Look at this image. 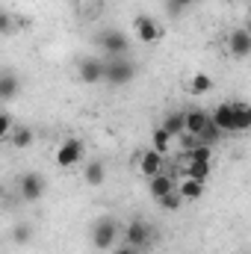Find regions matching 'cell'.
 <instances>
[{"mask_svg":"<svg viewBox=\"0 0 251 254\" xmlns=\"http://www.w3.org/2000/svg\"><path fill=\"white\" fill-rule=\"evenodd\" d=\"M136 172H139L145 181L163 175V172H166V154H160V151H154V148L139 151V157H136Z\"/></svg>","mask_w":251,"mask_h":254,"instance_id":"6da1fadb","label":"cell"},{"mask_svg":"<svg viewBox=\"0 0 251 254\" xmlns=\"http://www.w3.org/2000/svg\"><path fill=\"white\" fill-rule=\"evenodd\" d=\"M116 237H119V225H116V219H98L95 222V228H92V243H95V249H101V252H110L113 246H116Z\"/></svg>","mask_w":251,"mask_h":254,"instance_id":"7a4b0ae2","label":"cell"},{"mask_svg":"<svg viewBox=\"0 0 251 254\" xmlns=\"http://www.w3.org/2000/svg\"><path fill=\"white\" fill-rule=\"evenodd\" d=\"M133 33H136V39L145 42V45H157V42L166 36L163 27H160L151 15H136V18H133Z\"/></svg>","mask_w":251,"mask_h":254,"instance_id":"3957f363","label":"cell"},{"mask_svg":"<svg viewBox=\"0 0 251 254\" xmlns=\"http://www.w3.org/2000/svg\"><path fill=\"white\" fill-rule=\"evenodd\" d=\"M133 77H136V65L130 63L127 57H116V60L107 63V83H113V86H127Z\"/></svg>","mask_w":251,"mask_h":254,"instance_id":"277c9868","label":"cell"},{"mask_svg":"<svg viewBox=\"0 0 251 254\" xmlns=\"http://www.w3.org/2000/svg\"><path fill=\"white\" fill-rule=\"evenodd\" d=\"M83 154H86V145L71 136V139H65L63 145L57 148V166H60V169H74V166L83 160Z\"/></svg>","mask_w":251,"mask_h":254,"instance_id":"5b68a950","label":"cell"},{"mask_svg":"<svg viewBox=\"0 0 251 254\" xmlns=\"http://www.w3.org/2000/svg\"><path fill=\"white\" fill-rule=\"evenodd\" d=\"M151 240H154V231H151L148 222H142V219L127 222V228H125V243L127 246H133V249H145V246H151Z\"/></svg>","mask_w":251,"mask_h":254,"instance_id":"8992f818","label":"cell"},{"mask_svg":"<svg viewBox=\"0 0 251 254\" xmlns=\"http://www.w3.org/2000/svg\"><path fill=\"white\" fill-rule=\"evenodd\" d=\"M101 51H104L110 60H116V57H127V51H130V39H127L125 33H119V30H107V33H101Z\"/></svg>","mask_w":251,"mask_h":254,"instance_id":"52a82bcc","label":"cell"},{"mask_svg":"<svg viewBox=\"0 0 251 254\" xmlns=\"http://www.w3.org/2000/svg\"><path fill=\"white\" fill-rule=\"evenodd\" d=\"M77 77H80V83H101V80H107V63H101V60H95V57H89V60H80L77 65Z\"/></svg>","mask_w":251,"mask_h":254,"instance_id":"ba28073f","label":"cell"},{"mask_svg":"<svg viewBox=\"0 0 251 254\" xmlns=\"http://www.w3.org/2000/svg\"><path fill=\"white\" fill-rule=\"evenodd\" d=\"M181 172H184V178H192V181H201V184H207V178H210V172H213V163L210 160H192V157H181Z\"/></svg>","mask_w":251,"mask_h":254,"instance_id":"9c48e42d","label":"cell"},{"mask_svg":"<svg viewBox=\"0 0 251 254\" xmlns=\"http://www.w3.org/2000/svg\"><path fill=\"white\" fill-rule=\"evenodd\" d=\"M228 54L234 60H249L251 57V33L249 30H234L228 36Z\"/></svg>","mask_w":251,"mask_h":254,"instance_id":"30bf717a","label":"cell"},{"mask_svg":"<svg viewBox=\"0 0 251 254\" xmlns=\"http://www.w3.org/2000/svg\"><path fill=\"white\" fill-rule=\"evenodd\" d=\"M18 192H21V198L24 201H39L42 198V192H45V181H42V175H36V172H27L21 181H18Z\"/></svg>","mask_w":251,"mask_h":254,"instance_id":"8fae6325","label":"cell"},{"mask_svg":"<svg viewBox=\"0 0 251 254\" xmlns=\"http://www.w3.org/2000/svg\"><path fill=\"white\" fill-rule=\"evenodd\" d=\"M210 122H213V116L207 113V110H189L187 113V133L189 136H195V139H201V133L210 127Z\"/></svg>","mask_w":251,"mask_h":254,"instance_id":"7c38bea8","label":"cell"},{"mask_svg":"<svg viewBox=\"0 0 251 254\" xmlns=\"http://www.w3.org/2000/svg\"><path fill=\"white\" fill-rule=\"evenodd\" d=\"M175 190H178V187H175V178H172V175H166V172L148 181V192H151L157 201H160V198H166V195H172Z\"/></svg>","mask_w":251,"mask_h":254,"instance_id":"4fadbf2b","label":"cell"},{"mask_svg":"<svg viewBox=\"0 0 251 254\" xmlns=\"http://www.w3.org/2000/svg\"><path fill=\"white\" fill-rule=\"evenodd\" d=\"M207 92H213V77H210V74H204V71L192 74V77H189V95L201 98V95H207Z\"/></svg>","mask_w":251,"mask_h":254,"instance_id":"5bb4252c","label":"cell"},{"mask_svg":"<svg viewBox=\"0 0 251 254\" xmlns=\"http://www.w3.org/2000/svg\"><path fill=\"white\" fill-rule=\"evenodd\" d=\"M160 127H163L166 133H172V136H184V133H187V113H169Z\"/></svg>","mask_w":251,"mask_h":254,"instance_id":"9a60e30c","label":"cell"},{"mask_svg":"<svg viewBox=\"0 0 251 254\" xmlns=\"http://www.w3.org/2000/svg\"><path fill=\"white\" fill-rule=\"evenodd\" d=\"M18 95V77L12 74V71H3V77H0V101H12Z\"/></svg>","mask_w":251,"mask_h":254,"instance_id":"2e32d148","label":"cell"},{"mask_svg":"<svg viewBox=\"0 0 251 254\" xmlns=\"http://www.w3.org/2000/svg\"><path fill=\"white\" fill-rule=\"evenodd\" d=\"M83 181H86L89 187H101V184L107 181V169H104V163H89L86 172H83Z\"/></svg>","mask_w":251,"mask_h":254,"instance_id":"e0dca14e","label":"cell"},{"mask_svg":"<svg viewBox=\"0 0 251 254\" xmlns=\"http://www.w3.org/2000/svg\"><path fill=\"white\" fill-rule=\"evenodd\" d=\"M178 192L184 195V201H198L204 195V184L201 181H192V178H184V184L178 187Z\"/></svg>","mask_w":251,"mask_h":254,"instance_id":"ac0fdd59","label":"cell"},{"mask_svg":"<svg viewBox=\"0 0 251 254\" xmlns=\"http://www.w3.org/2000/svg\"><path fill=\"white\" fill-rule=\"evenodd\" d=\"M33 139H36V136H33V130L21 125V127H15V130H12V136H9L6 142H9V145H15V148H30V145H33Z\"/></svg>","mask_w":251,"mask_h":254,"instance_id":"d6986e66","label":"cell"},{"mask_svg":"<svg viewBox=\"0 0 251 254\" xmlns=\"http://www.w3.org/2000/svg\"><path fill=\"white\" fill-rule=\"evenodd\" d=\"M172 139H175L172 133H166L163 127H157V130H154V136H151V142H154V151H160V154H166V151L172 148Z\"/></svg>","mask_w":251,"mask_h":254,"instance_id":"ffe728a7","label":"cell"},{"mask_svg":"<svg viewBox=\"0 0 251 254\" xmlns=\"http://www.w3.org/2000/svg\"><path fill=\"white\" fill-rule=\"evenodd\" d=\"M157 204H160L163 210H181V204H184V195H181V192L175 190L172 195H166V198H160Z\"/></svg>","mask_w":251,"mask_h":254,"instance_id":"44dd1931","label":"cell"},{"mask_svg":"<svg viewBox=\"0 0 251 254\" xmlns=\"http://www.w3.org/2000/svg\"><path fill=\"white\" fill-rule=\"evenodd\" d=\"M219 136H222V130L210 122V127L201 133V139H198V142H204V145H216V142H219Z\"/></svg>","mask_w":251,"mask_h":254,"instance_id":"7402d4cb","label":"cell"},{"mask_svg":"<svg viewBox=\"0 0 251 254\" xmlns=\"http://www.w3.org/2000/svg\"><path fill=\"white\" fill-rule=\"evenodd\" d=\"M12 130H15L12 116H9V113H3V116H0V136H3V139H9V136H12Z\"/></svg>","mask_w":251,"mask_h":254,"instance_id":"603a6c76","label":"cell"},{"mask_svg":"<svg viewBox=\"0 0 251 254\" xmlns=\"http://www.w3.org/2000/svg\"><path fill=\"white\" fill-rule=\"evenodd\" d=\"M192 3H195V0H169V9H172V15H178L181 9H187Z\"/></svg>","mask_w":251,"mask_h":254,"instance_id":"cb8c5ba5","label":"cell"},{"mask_svg":"<svg viewBox=\"0 0 251 254\" xmlns=\"http://www.w3.org/2000/svg\"><path fill=\"white\" fill-rule=\"evenodd\" d=\"M0 33L12 36V15H3V18H0Z\"/></svg>","mask_w":251,"mask_h":254,"instance_id":"d4e9b609","label":"cell"},{"mask_svg":"<svg viewBox=\"0 0 251 254\" xmlns=\"http://www.w3.org/2000/svg\"><path fill=\"white\" fill-rule=\"evenodd\" d=\"M110 254H139V249H133V246H122V249H113Z\"/></svg>","mask_w":251,"mask_h":254,"instance_id":"484cf974","label":"cell"},{"mask_svg":"<svg viewBox=\"0 0 251 254\" xmlns=\"http://www.w3.org/2000/svg\"><path fill=\"white\" fill-rule=\"evenodd\" d=\"M246 30H249V33H251V15H249V24H246Z\"/></svg>","mask_w":251,"mask_h":254,"instance_id":"4316f807","label":"cell"},{"mask_svg":"<svg viewBox=\"0 0 251 254\" xmlns=\"http://www.w3.org/2000/svg\"><path fill=\"white\" fill-rule=\"evenodd\" d=\"M249 3H251V0H249Z\"/></svg>","mask_w":251,"mask_h":254,"instance_id":"83f0119b","label":"cell"}]
</instances>
